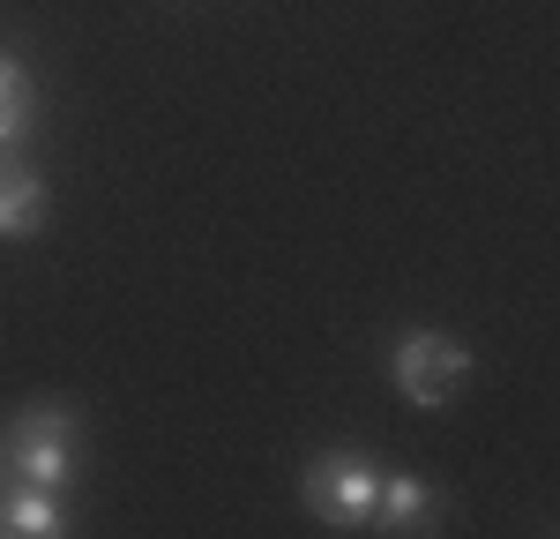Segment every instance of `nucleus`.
Returning <instances> with one entry per match:
<instances>
[{
  "instance_id": "obj_1",
  "label": "nucleus",
  "mask_w": 560,
  "mask_h": 539,
  "mask_svg": "<svg viewBox=\"0 0 560 539\" xmlns=\"http://www.w3.org/2000/svg\"><path fill=\"white\" fill-rule=\"evenodd\" d=\"M8 472L52 494L75 488L83 480V420H75V404H31L8 427Z\"/></svg>"
},
{
  "instance_id": "obj_2",
  "label": "nucleus",
  "mask_w": 560,
  "mask_h": 539,
  "mask_svg": "<svg viewBox=\"0 0 560 539\" xmlns=\"http://www.w3.org/2000/svg\"><path fill=\"white\" fill-rule=\"evenodd\" d=\"M374 494H382V465L366 449H322L300 472V502L329 532H366L374 525Z\"/></svg>"
},
{
  "instance_id": "obj_3",
  "label": "nucleus",
  "mask_w": 560,
  "mask_h": 539,
  "mask_svg": "<svg viewBox=\"0 0 560 539\" xmlns=\"http://www.w3.org/2000/svg\"><path fill=\"white\" fill-rule=\"evenodd\" d=\"M388 382L411 404L433 412V404H448L471 382V353H464V337H448V330H404V337L388 345Z\"/></svg>"
},
{
  "instance_id": "obj_4",
  "label": "nucleus",
  "mask_w": 560,
  "mask_h": 539,
  "mask_svg": "<svg viewBox=\"0 0 560 539\" xmlns=\"http://www.w3.org/2000/svg\"><path fill=\"white\" fill-rule=\"evenodd\" d=\"M448 517V494L419 480V472H382V494H374V525L382 532H433Z\"/></svg>"
},
{
  "instance_id": "obj_5",
  "label": "nucleus",
  "mask_w": 560,
  "mask_h": 539,
  "mask_svg": "<svg viewBox=\"0 0 560 539\" xmlns=\"http://www.w3.org/2000/svg\"><path fill=\"white\" fill-rule=\"evenodd\" d=\"M45 218H52V195H45L38 165L0 150V240H38Z\"/></svg>"
},
{
  "instance_id": "obj_6",
  "label": "nucleus",
  "mask_w": 560,
  "mask_h": 539,
  "mask_svg": "<svg viewBox=\"0 0 560 539\" xmlns=\"http://www.w3.org/2000/svg\"><path fill=\"white\" fill-rule=\"evenodd\" d=\"M60 532H68V502L52 488H31V480L0 488V539H60Z\"/></svg>"
},
{
  "instance_id": "obj_7",
  "label": "nucleus",
  "mask_w": 560,
  "mask_h": 539,
  "mask_svg": "<svg viewBox=\"0 0 560 539\" xmlns=\"http://www.w3.org/2000/svg\"><path fill=\"white\" fill-rule=\"evenodd\" d=\"M31 128H38V76L15 53H0V150H23Z\"/></svg>"
},
{
  "instance_id": "obj_8",
  "label": "nucleus",
  "mask_w": 560,
  "mask_h": 539,
  "mask_svg": "<svg viewBox=\"0 0 560 539\" xmlns=\"http://www.w3.org/2000/svg\"><path fill=\"white\" fill-rule=\"evenodd\" d=\"M0 465H8V457H0Z\"/></svg>"
}]
</instances>
